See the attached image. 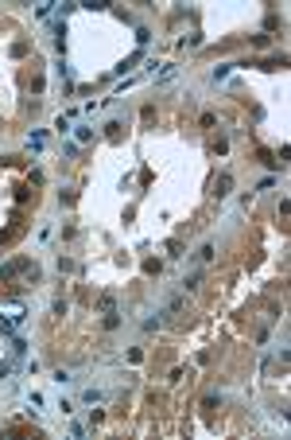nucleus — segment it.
Wrapping results in <instances>:
<instances>
[{
  "label": "nucleus",
  "mask_w": 291,
  "mask_h": 440,
  "mask_svg": "<svg viewBox=\"0 0 291 440\" xmlns=\"http://www.w3.org/2000/svg\"><path fill=\"white\" fill-rule=\"evenodd\" d=\"M229 187H233V175L225 171V175L218 179V187H214V195H218V199H225V195H229Z\"/></svg>",
  "instance_id": "f257e3e1"
},
{
  "label": "nucleus",
  "mask_w": 291,
  "mask_h": 440,
  "mask_svg": "<svg viewBox=\"0 0 291 440\" xmlns=\"http://www.w3.org/2000/svg\"><path fill=\"white\" fill-rule=\"evenodd\" d=\"M4 374H8V362H4V358H0V378H4Z\"/></svg>",
  "instance_id": "7ed1b4c3"
},
{
  "label": "nucleus",
  "mask_w": 291,
  "mask_h": 440,
  "mask_svg": "<svg viewBox=\"0 0 291 440\" xmlns=\"http://www.w3.org/2000/svg\"><path fill=\"white\" fill-rule=\"evenodd\" d=\"M97 312H105V316H113V296H101V300H97Z\"/></svg>",
  "instance_id": "f03ea898"
}]
</instances>
